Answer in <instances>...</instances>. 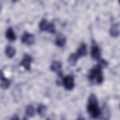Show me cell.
Instances as JSON below:
<instances>
[{"label": "cell", "mask_w": 120, "mask_h": 120, "mask_svg": "<svg viewBox=\"0 0 120 120\" xmlns=\"http://www.w3.org/2000/svg\"><path fill=\"white\" fill-rule=\"evenodd\" d=\"M87 110L89 115L93 119L98 118L101 114L98 106V99L94 94H91L89 98Z\"/></svg>", "instance_id": "1"}, {"label": "cell", "mask_w": 120, "mask_h": 120, "mask_svg": "<svg viewBox=\"0 0 120 120\" xmlns=\"http://www.w3.org/2000/svg\"><path fill=\"white\" fill-rule=\"evenodd\" d=\"M89 79L92 82H95L97 84H101L103 81L104 78L102 72V68L98 64L93 68L90 72Z\"/></svg>", "instance_id": "2"}, {"label": "cell", "mask_w": 120, "mask_h": 120, "mask_svg": "<svg viewBox=\"0 0 120 120\" xmlns=\"http://www.w3.org/2000/svg\"><path fill=\"white\" fill-rule=\"evenodd\" d=\"M63 84L66 90H72L75 86L73 77L70 75L64 77L63 79Z\"/></svg>", "instance_id": "3"}, {"label": "cell", "mask_w": 120, "mask_h": 120, "mask_svg": "<svg viewBox=\"0 0 120 120\" xmlns=\"http://www.w3.org/2000/svg\"><path fill=\"white\" fill-rule=\"evenodd\" d=\"M22 42L27 45H32L35 41L34 36L27 32H25L21 38Z\"/></svg>", "instance_id": "4"}, {"label": "cell", "mask_w": 120, "mask_h": 120, "mask_svg": "<svg viewBox=\"0 0 120 120\" xmlns=\"http://www.w3.org/2000/svg\"><path fill=\"white\" fill-rule=\"evenodd\" d=\"M32 61V57L30 55L25 54L23 56L22 60L20 62V65L22 66L25 69L30 70V64Z\"/></svg>", "instance_id": "5"}, {"label": "cell", "mask_w": 120, "mask_h": 120, "mask_svg": "<svg viewBox=\"0 0 120 120\" xmlns=\"http://www.w3.org/2000/svg\"><path fill=\"white\" fill-rule=\"evenodd\" d=\"M91 56L95 60H99L101 56V51L99 47L96 44H93L91 48Z\"/></svg>", "instance_id": "6"}, {"label": "cell", "mask_w": 120, "mask_h": 120, "mask_svg": "<svg viewBox=\"0 0 120 120\" xmlns=\"http://www.w3.org/2000/svg\"><path fill=\"white\" fill-rule=\"evenodd\" d=\"M61 68L62 64L60 62L58 61H54L52 63L50 67L51 70H52L53 72H56L60 76H61L62 75Z\"/></svg>", "instance_id": "7"}, {"label": "cell", "mask_w": 120, "mask_h": 120, "mask_svg": "<svg viewBox=\"0 0 120 120\" xmlns=\"http://www.w3.org/2000/svg\"><path fill=\"white\" fill-rule=\"evenodd\" d=\"M110 34L113 37H117L120 33V24L119 23L113 24L109 30Z\"/></svg>", "instance_id": "8"}, {"label": "cell", "mask_w": 120, "mask_h": 120, "mask_svg": "<svg viewBox=\"0 0 120 120\" xmlns=\"http://www.w3.org/2000/svg\"><path fill=\"white\" fill-rule=\"evenodd\" d=\"M76 54L78 58L85 56L87 54V47L84 44H82L77 49Z\"/></svg>", "instance_id": "9"}, {"label": "cell", "mask_w": 120, "mask_h": 120, "mask_svg": "<svg viewBox=\"0 0 120 120\" xmlns=\"http://www.w3.org/2000/svg\"><path fill=\"white\" fill-rule=\"evenodd\" d=\"M10 85V81L6 78L3 75V73L2 71H1L0 74V86L1 87L4 89H7L8 88Z\"/></svg>", "instance_id": "10"}, {"label": "cell", "mask_w": 120, "mask_h": 120, "mask_svg": "<svg viewBox=\"0 0 120 120\" xmlns=\"http://www.w3.org/2000/svg\"><path fill=\"white\" fill-rule=\"evenodd\" d=\"M6 37L7 38L11 41H15L16 39V36L12 28H9L6 31Z\"/></svg>", "instance_id": "11"}, {"label": "cell", "mask_w": 120, "mask_h": 120, "mask_svg": "<svg viewBox=\"0 0 120 120\" xmlns=\"http://www.w3.org/2000/svg\"><path fill=\"white\" fill-rule=\"evenodd\" d=\"M66 38L62 35L58 36L55 39L56 45L59 47H63L66 43Z\"/></svg>", "instance_id": "12"}, {"label": "cell", "mask_w": 120, "mask_h": 120, "mask_svg": "<svg viewBox=\"0 0 120 120\" xmlns=\"http://www.w3.org/2000/svg\"><path fill=\"white\" fill-rule=\"evenodd\" d=\"M15 49L11 46H8L6 47L5 50V53L8 58H12L15 54Z\"/></svg>", "instance_id": "13"}, {"label": "cell", "mask_w": 120, "mask_h": 120, "mask_svg": "<svg viewBox=\"0 0 120 120\" xmlns=\"http://www.w3.org/2000/svg\"><path fill=\"white\" fill-rule=\"evenodd\" d=\"M78 58H79L78 57L76 53H73L70 55L68 58V63L71 66H75L76 64V62L77 61V59Z\"/></svg>", "instance_id": "14"}, {"label": "cell", "mask_w": 120, "mask_h": 120, "mask_svg": "<svg viewBox=\"0 0 120 120\" xmlns=\"http://www.w3.org/2000/svg\"><path fill=\"white\" fill-rule=\"evenodd\" d=\"M49 23H48L47 21L45 19H43L39 24V27L41 30L46 31L48 27Z\"/></svg>", "instance_id": "15"}, {"label": "cell", "mask_w": 120, "mask_h": 120, "mask_svg": "<svg viewBox=\"0 0 120 120\" xmlns=\"http://www.w3.org/2000/svg\"><path fill=\"white\" fill-rule=\"evenodd\" d=\"M34 108L32 105H29L27 106L26 109L25 111V113L26 115L28 117H33V115H34Z\"/></svg>", "instance_id": "16"}, {"label": "cell", "mask_w": 120, "mask_h": 120, "mask_svg": "<svg viewBox=\"0 0 120 120\" xmlns=\"http://www.w3.org/2000/svg\"><path fill=\"white\" fill-rule=\"evenodd\" d=\"M46 111V107L44 105H40L37 109L38 114L41 116L43 117Z\"/></svg>", "instance_id": "17"}, {"label": "cell", "mask_w": 120, "mask_h": 120, "mask_svg": "<svg viewBox=\"0 0 120 120\" xmlns=\"http://www.w3.org/2000/svg\"><path fill=\"white\" fill-rule=\"evenodd\" d=\"M47 32L51 33H54L55 32V26L53 23H50L49 24L48 27L46 30Z\"/></svg>", "instance_id": "18"}, {"label": "cell", "mask_w": 120, "mask_h": 120, "mask_svg": "<svg viewBox=\"0 0 120 120\" xmlns=\"http://www.w3.org/2000/svg\"><path fill=\"white\" fill-rule=\"evenodd\" d=\"M99 61L98 63V65L102 68H104V67H106L107 65H108V63L105 60L103 59H101V60H99Z\"/></svg>", "instance_id": "19"}]
</instances>
